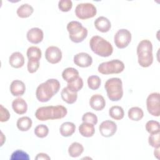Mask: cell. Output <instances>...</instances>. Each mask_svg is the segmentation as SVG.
Segmentation results:
<instances>
[{"mask_svg":"<svg viewBox=\"0 0 160 160\" xmlns=\"http://www.w3.org/2000/svg\"><path fill=\"white\" fill-rule=\"evenodd\" d=\"M82 122H88V123H90L95 125L98 123V119L97 116L95 114L91 112H87L82 115Z\"/></svg>","mask_w":160,"mask_h":160,"instance_id":"e575fe53","label":"cell"},{"mask_svg":"<svg viewBox=\"0 0 160 160\" xmlns=\"http://www.w3.org/2000/svg\"><path fill=\"white\" fill-rule=\"evenodd\" d=\"M45 58L49 63L57 64L62 59L61 50L57 46H49L45 51Z\"/></svg>","mask_w":160,"mask_h":160,"instance_id":"8fae6325","label":"cell"},{"mask_svg":"<svg viewBox=\"0 0 160 160\" xmlns=\"http://www.w3.org/2000/svg\"><path fill=\"white\" fill-rule=\"evenodd\" d=\"M62 77L67 82L79 77L78 71L74 68H67L62 72Z\"/></svg>","mask_w":160,"mask_h":160,"instance_id":"484cf974","label":"cell"},{"mask_svg":"<svg viewBox=\"0 0 160 160\" xmlns=\"http://www.w3.org/2000/svg\"><path fill=\"white\" fill-rule=\"evenodd\" d=\"M68 113L66 107L62 105L42 106L37 109L35 112L36 118L39 121L59 119L64 118Z\"/></svg>","mask_w":160,"mask_h":160,"instance_id":"7a4b0ae2","label":"cell"},{"mask_svg":"<svg viewBox=\"0 0 160 160\" xmlns=\"http://www.w3.org/2000/svg\"><path fill=\"white\" fill-rule=\"evenodd\" d=\"M72 7V2L71 0H61L58 2V8L62 12H68Z\"/></svg>","mask_w":160,"mask_h":160,"instance_id":"8d00e7d4","label":"cell"},{"mask_svg":"<svg viewBox=\"0 0 160 160\" xmlns=\"http://www.w3.org/2000/svg\"><path fill=\"white\" fill-rule=\"evenodd\" d=\"M89 105L95 111H101L106 106V101L102 95L96 94L90 98Z\"/></svg>","mask_w":160,"mask_h":160,"instance_id":"9a60e30c","label":"cell"},{"mask_svg":"<svg viewBox=\"0 0 160 160\" xmlns=\"http://www.w3.org/2000/svg\"><path fill=\"white\" fill-rule=\"evenodd\" d=\"M128 115L131 120L139 121L143 118L144 112L142 109L139 107H132L129 109Z\"/></svg>","mask_w":160,"mask_h":160,"instance_id":"4316f807","label":"cell"},{"mask_svg":"<svg viewBox=\"0 0 160 160\" xmlns=\"http://www.w3.org/2000/svg\"><path fill=\"white\" fill-rule=\"evenodd\" d=\"M26 55L28 59H37L40 60L42 55L41 51L40 48L37 46H31L29 47L26 52Z\"/></svg>","mask_w":160,"mask_h":160,"instance_id":"f546056e","label":"cell"},{"mask_svg":"<svg viewBox=\"0 0 160 160\" xmlns=\"http://www.w3.org/2000/svg\"><path fill=\"white\" fill-rule=\"evenodd\" d=\"M0 121L1 122H6L8 121L10 118V114L9 111L4 108L2 104L0 106Z\"/></svg>","mask_w":160,"mask_h":160,"instance_id":"f35d334b","label":"cell"},{"mask_svg":"<svg viewBox=\"0 0 160 160\" xmlns=\"http://www.w3.org/2000/svg\"><path fill=\"white\" fill-rule=\"evenodd\" d=\"M26 37L29 42L32 44H38L42 41L44 33L40 28H32L28 30Z\"/></svg>","mask_w":160,"mask_h":160,"instance_id":"5bb4252c","label":"cell"},{"mask_svg":"<svg viewBox=\"0 0 160 160\" xmlns=\"http://www.w3.org/2000/svg\"><path fill=\"white\" fill-rule=\"evenodd\" d=\"M73 60L74 64L81 68L89 67L92 63V57L84 52H79L74 55Z\"/></svg>","mask_w":160,"mask_h":160,"instance_id":"4fadbf2b","label":"cell"},{"mask_svg":"<svg viewBox=\"0 0 160 160\" xmlns=\"http://www.w3.org/2000/svg\"><path fill=\"white\" fill-rule=\"evenodd\" d=\"M159 141H160V135L159 132L156 134H152L148 138L149 144L154 148H159Z\"/></svg>","mask_w":160,"mask_h":160,"instance_id":"74e56055","label":"cell"},{"mask_svg":"<svg viewBox=\"0 0 160 160\" xmlns=\"http://www.w3.org/2000/svg\"><path fill=\"white\" fill-rule=\"evenodd\" d=\"M96 29L101 32H108L111 28L110 21L104 16L98 17L94 22Z\"/></svg>","mask_w":160,"mask_h":160,"instance_id":"2e32d148","label":"cell"},{"mask_svg":"<svg viewBox=\"0 0 160 160\" xmlns=\"http://www.w3.org/2000/svg\"><path fill=\"white\" fill-rule=\"evenodd\" d=\"M76 131V126L72 122H64L59 128V132L63 137H69L72 136Z\"/></svg>","mask_w":160,"mask_h":160,"instance_id":"ffe728a7","label":"cell"},{"mask_svg":"<svg viewBox=\"0 0 160 160\" xmlns=\"http://www.w3.org/2000/svg\"><path fill=\"white\" fill-rule=\"evenodd\" d=\"M97 13L96 6L89 2L78 4L75 8L76 16L80 19L92 18Z\"/></svg>","mask_w":160,"mask_h":160,"instance_id":"ba28073f","label":"cell"},{"mask_svg":"<svg viewBox=\"0 0 160 160\" xmlns=\"http://www.w3.org/2000/svg\"><path fill=\"white\" fill-rule=\"evenodd\" d=\"M26 91V86L24 83L19 79L12 81L10 85V92L14 96H21Z\"/></svg>","mask_w":160,"mask_h":160,"instance_id":"e0dca14e","label":"cell"},{"mask_svg":"<svg viewBox=\"0 0 160 160\" xmlns=\"http://www.w3.org/2000/svg\"><path fill=\"white\" fill-rule=\"evenodd\" d=\"M94 126V125L92 124L83 122L79 126V132L80 134L85 138L92 137L95 132Z\"/></svg>","mask_w":160,"mask_h":160,"instance_id":"44dd1931","label":"cell"},{"mask_svg":"<svg viewBox=\"0 0 160 160\" xmlns=\"http://www.w3.org/2000/svg\"><path fill=\"white\" fill-rule=\"evenodd\" d=\"M138 61L142 68L149 67L153 62L152 44L148 39L141 41L137 46Z\"/></svg>","mask_w":160,"mask_h":160,"instance_id":"3957f363","label":"cell"},{"mask_svg":"<svg viewBox=\"0 0 160 160\" xmlns=\"http://www.w3.org/2000/svg\"><path fill=\"white\" fill-rule=\"evenodd\" d=\"M146 107L148 112L153 116L160 115V94L159 92L151 93L146 99Z\"/></svg>","mask_w":160,"mask_h":160,"instance_id":"9c48e42d","label":"cell"},{"mask_svg":"<svg viewBox=\"0 0 160 160\" xmlns=\"http://www.w3.org/2000/svg\"><path fill=\"white\" fill-rule=\"evenodd\" d=\"M124 69V64L119 59H112L101 63L98 68V72L102 74H119Z\"/></svg>","mask_w":160,"mask_h":160,"instance_id":"52a82bcc","label":"cell"},{"mask_svg":"<svg viewBox=\"0 0 160 160\" xmlns=\"http://www.w3.org/2000/svg\"><path fill=\"white\" fill-rule=\"evenodd\" d=\"M51 158L46 153L44 152H40L37 154V156L35 157V159H50Z\"/></svg>","mask_w":160,"mask_h":160,"instance_id":"ab89813d","label":"cell"},{"mask_svg":"<svg viewBox=\"0 0 160 160\" xmlns=\"http://www.w3.org/2000/svg\"><path fill=\"white\" fill-rule=\"evenodd\" d=\"M61 96L62 99L69 104L74 103L78 98L77 92L71 91L67 87L64 88L61 92Z\"/></svg>","mask_w":160,"mask_h":160,"instance_id":"7402d4cb","label":"cell"},{"mask_svg":"<svg viewBox=\"0 0 160 160\" xmlns=\"http://www.w3.org/2000/svg\"><path fill=\"white\" fill-rule=\"evenodd\" d=\"M34 132L37 137L44 138L48 136L49 133V128L45 124H39L35 128Z\"/></svg>","mask_w":160,"mask_h":160,"instance_id":"d6a6232c","label":"cell"},{"mask_svg":"<svg viewBox=\"0 0 160 160\" xmlns=\"http://www.w3.org/2000/svg\"><path fill=\"white\" fill-rule=\"evenodd\" d=\"M88 87L92 90H96L99 88L101 84V79L96 75H92L88 77L87 80Z\"/></svg>","mask_w":160,"mask_h":160,"instance_id":"4dcf8cb0","label":"cell"},{"mask_svg":"<svg viewBox=\"0 0 160 160\" xmlns=\"http://www.w3.org/2000/svg\"><path fill=\"white\" fill-rule=\"evenodd\" d=\"M99 132L102 136L109 138L112 136L117 131L116 124L111 120L102 121L99 126Z\"/></svg>","mask_w":160,"mask_h":160,"instance_id":"7c38bea8","label":"cell"},{"mask_svg":"<svg viewBox=\"0 0 160 160\" xmlns=\"http://www.w3.org/2000/svg\"><path fill=\"white\" fill-rule=\"evenodd\" d=\"M84 151L83 146L78 142H72L68 148V154L72 158L79 157Z\"/></svg>","mask_w":160,"mask_h":160,"instance_id":"d4e9b609","label":"cell"},{"mask_svg":"<svg viewBox=\"0 0 160 160\" xmlns=\"http://www.w3.org/2000/svg\"><path fill=\"white\" fill-rule=\"evenodd\" d=\"M83 87V80L81 77H78L77 78L72 80L71 81L68 82L67 88L72 92H77L79 91Z\"/></svg>","mask_w":160,"mask_h":160,"instance_id":"f1b7e54d","label":"cell"},{"mask_svg":"<svg viewBox=\"0 0 160 160\" xmlns=\"http://www.w3.org/2000/svg\"><path fill=\"white\" fill-rule=\"evenodd\" d=\"M89 46L94 53L101 57H109L113 52L111 44L99 36H94L91 38Z\"/></svg>","mask_w":160,"mask_h":160,"instance_id":"277c9868","label":"cell"},{"mask_svg":"<svg viewBox=\"0 0 160 160\" xmlns=\"http://www.w3.org/2000/svg\"><path fill=\"white\" fill-rule=\"evenodd\" d=\"M9 63L14 68H20L24 64V58L20 52H14L9 58Z\"/></svg>","mask_w":160,"mask_h":160,"instance_id":"d6986e66","label":"cell"},{"mask_svg":"<svg viewBox=\"0 0 160 160\" xmlns=\"http://www.w3.org/2000/svg\"><path fill=\"white\" fill-rule=\"evenodd\" d=\"M109 115L115 120H121L124 116V111L119 106H113L109 109Z\"/></svg>","mask_w":160,"mask_h":160,"instance_id":"83f0119b","label":"cell"},{"mask_svg":"<svg viewBox=\"0 0 160 160\" xmlns=\"http://www.w3.org/2000/svg\"><path fill=\"white\" fill-rule=\"evenodd\" d=\"M32 121L31 119L28 116H22L19 118L16 122L17 128L21 131H27L32 126Z\"/></svg>","mask_w":160,"mask_h":160,"instance_id":"cb8c5ba5","label":"cell"},{"mask_svg":"<svg viewBox=\"0 0 160 160\" xmlns=\"http://www.w3.org/2000/svg\"><path fill=\"white\" fill-rule=\"evenodd\" d=\"M146 130L150 134L159 133L160 131L159 122L157 121L150 120L148 121L146 124Z\"/></svg>","mask_w":160,"mask_h":160,"instance_id":"1f68e13d","label":"cell"},{"mask_svg":"<svg viewBox=\"0 0 160 160\" xmlns=\"http://www.w3.org/2000/svg\"><path fill=\"white\" fill-rule=\"evenodd\" d=\"M154 156L157 158L159 159V148H154Z\"/></svg>","mask_w":160,"mask_h":160,"instance_id":"60d3db41","label":"cell"},{"mask_svg":"<svg viewBox=\"0 0 160 160\" xmlns=\"http://www.w3.org/2000/svg\"><path fill=\"white\" fill-rule=\"evenodd\" d=\"M104 88L108 98L112 101H119L123 96L122 82L119 78H112L108 79Z\"/></svg>","mask_w":160,"mask_h":160,"instance_id":"5b68a950","label":"cell"},{"mask_svg":"<svg viewBox=\"0 0 160 160\" xmlns=\"http://www.w3.org/2000/svg\"><path fill=\"white\" fill-rule=\"evenodd\" d=\"M2 137H3V134H2V132H1V146H2V144L4 143V140H3V139H2Z\"/></svg>","mask_w":160,"mask_h":160,"instance_id":"b9f144b4","label":"cell"},{"mask_svg":"<svg viewBox=\"0 0 160 160\" xmlns=\"http://www.w3.org/2000/svg\"><path fill=\"white\" fill-rule=\"evenodd\" d=\"M11 160H29L30 159V157L29 154L23 151L21 149H18L14 151L10 158Z\"/></svg>","mask_w":160,"mask_h":160,"instance_id":"836d02e7","label":"cell"},{"mask_svg":"<svg viewBox=\"0 0 160 160\" xmlns=\"http://www.w3.org/2000/svg\"><path fill=\"white\" fill-rule=\"evenodd\" d=\"M39 60L30 59L28 62V71L29 73H34L39 68Z\"/></svg>","mask_w":160,"mask_h":160,"instance_id":"d590c367","label":"cell"},{"mask_svg":"<svg viewBox=\"0 0 160 160\" xmlns=\"http://www.w3.org/2000/svg\"><path fill=\"white\" fill-rule=\"evenodd\" d=\"M67 30L69 32V38L71 41L79 43L83 41L88 36V29L82 24L76 21H72L67 24Z\"/></svg>","mask_w":160,"mask_h":160,"instance_id":"8992f818","label":"cell"},{"mask_svg":"<svg viewBox=\"0 0 160 160\" xmlns=\"http://www.w3.org/2000/svg\"><path fill=\"white\" fill-rule=\"evenodd\" d=\"M131 41V34L126 29H119L115 34L114 41L116 46L119 49L126 48Z\"/></svg>","mask_w":160,"mask_h":160,"instance_id":"30bf717a","label":"cell"},{"mask_svg":"<svg viewBox=\"0 0 160 160\" xmlns=\"http://www.w3.org/2000/svg\"><path fill=\"white\" fill-rule=\"evenodd\" d=\"M12 108L16 114H24L27 112L28 104L24 99L18 98L12 102Z\"/></svg>","mask_w":160,"mask_h":160,"instance_id":"ac0fdd59","label":"cell"},{"mask_svg":"<svg viewBox=\"0 0 160 160\" xmlns=\"http://www.w3.org/2000/svg\"><path fill=\"white\" fill-rule=\"evenodd\" d=\"M59 81L56 79H48L40 84L36 91V97L41 102L49 101L60 89Z\"/></svg>","mask_w":160,"mask_h":160,"instance_id":"6da1fadb","label":"cell"},{"mask_svg":"<svg viewBox=\"0 0 160 160\" xmlns=\"http://www.w3.org/2000/svg\"><path fill=\"white\" fill-rule=\"evenodd\" d=\"M34 12V9L29 4L25 3L21 5L17 9L16 13L21 18H27L29 17Z\"/></svg>","mask_w":160,"mask_h":160,"instance_id":"603a6c76","label":"cell"}]
</instances>
